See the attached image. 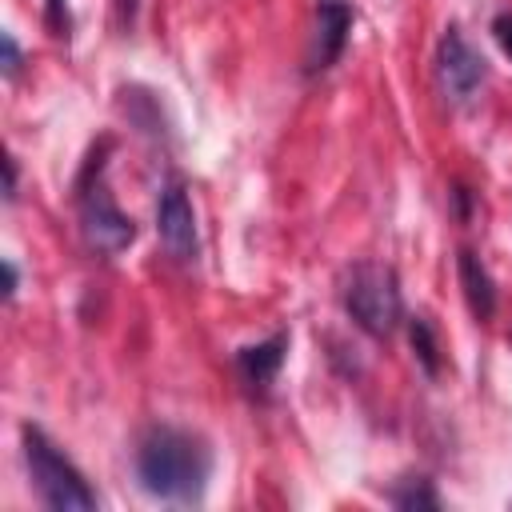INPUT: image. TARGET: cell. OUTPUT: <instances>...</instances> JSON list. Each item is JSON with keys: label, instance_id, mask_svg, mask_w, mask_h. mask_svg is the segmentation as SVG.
<instances>
[{"label": "cell", "instance_id": "cell-9", "mask_svg": "<svg viewBox=\"0 0 512 512\" xmlns=\"http://www.w3.org/2000/svg\"><path fill=\"white\" fill-rule=\"evenodd\" d=\"M456 272H460V288H464L468 312L476 320H492V312H496V284H492L488 268L480 264V256L472 248H460L456 252Z\"/></svg>", "mask_w": 512, "mask_h": 512}, {"label": "cell", "instance_id": "cell-11", "mask_svg": "<svg viewBox=\"0 0 512 512\" xmlns=\"http://www.w3.org/2000/svg\"><path fill=\"white\" fill-rule=\"evenodd\" d=\"M392 504L396 508H436L440 500H436V492L428 488V480H408V488H396L392 492Z\"/></svg>", "mask_w": 512, "mask_h": 512}, {"label": "cell", "instance_id": "cell-7", "mask_svg": "<svg viewBox=\"0 0 512 512\" xmlns=\"http://www.w3.org/2000/svg\"><path fill=\"white\" fill-rule=\"evenodd\" d=\"M156 232H160V244L168 248V256H176L184 264L196 260V248H200V240H196V212H192V204H188V196H184L180 184H168L160 192Z\"/></svg>", "mask_w": 512, "mask_h": 512}, {"label": "cell", "instance_id": "cell-8", "mask_svg": "<svg viewBox=\"0 0 512 512\" xmlns=\"http://www.w3.org/2000/svg\"><path fill=\"white\" fill-rule=\"evenodd\" d=\"M284 352H288V336L276 332L272 340H260V344H248L236 352V372L240 380L252 388V392H268V384L276 380L280 364H284Z\"/></svg>", "mask_w": 512, "mask_h": 512}, {"label": "cell", "instance_id": "cell-6", "mask_svg": "<svg viewBox=\"0 0 512 512\" xmlns=\"http://www.w3.org/2000/svg\"><path fill=\"white\" fill-rule=\"evenodd\" d=\"M356 8L348 0H316V20H312V36H308V52H304V72H324L340 60L348 32H352Z\"/></svg>", "mask_w": 512, "mask_h": 512}, {"label": "cell", "instance_id": "cell-4", "mask_svg": "<svg viewBox=\"0 0 512 512\" xmlns=\"http://www.w3.org/2000/svg\"><path fill=\"white\" fill-rule=\"evenodd\" d=\"M76 212H80V232H84V240H88L96 252H104V256L124 252V248L132 244V236H136L132 216H124V212L116 208V200H112V192H108V184H104V160H100V156H92V160L84 164L80 180H76Z\"/></svg>", "mask_w": 512, "mask_h": 512}, {"label": "cell", "instance_id": "cell-5", "mask_svg": "<svg viewBox=\"0 0 512 512\" xmlns=\"http://www.w3.org/2000/svg\"><path fill=\"white\" fill-rule=\"evenodd\" d=\"M484 76H488L484 56L460 36V28H448L440 36V48H436V80H440V92L452 104H464L468 96H476V88L484 84Z\"/></svg>", "mask_w": 512, "mask_h": 512}, {"label": "cell", "instance_id": "cell-16", "mask_svg": "<svg viewBox=\"0 0 512 512\" xmlns=\"http://www.w3.org/2000/svg\"><path fill=\"white\" fill-rule=\"evenodd\" d=\"M4 272H8V288H4V292H8V296H12V292H16V264H12V260H8V264H4Z\"/></svg>", "mask_w": 512, "mask_h": 512}, {"label": "cell", "instance_id": "cell-14", "mask_svg": "<svg viewBox=\"0 0 512 512\" xmlns=\"http://www.w3.org/2000/svg\"><path fill=\"white\" fill-rule=\"evenodd\" d=\"M0 44H4V76H16V68H20V48H16V36H12V32H4V36H0Z\"/></svg>", "mask_w": 512, "mask_h": 512}, {"label": "cell", "instance_id": "cell-2", "mask_svg": "<svg viewBox=\"0 0 512 512\" xmlns=\"http://www.w3.org/2000/svg\"><path fill=\"white\" fill-rule=\"evenodd\" d=\"M20 440H24L28 476H32V484H36V492H40V500L48 508H56V512H88V508H96V492L88 488L80 468L36 424H24Z\"/></svg>", "mask_w": 512, "mask_h": 512}, {"label": "cell", "instance_id": "cell-12", "mask_svg": "<svg viewBox=\"0 0 512 512\" xmlns=\"http://www.w3.org/2000/svg\"><path fill=\"white\" fill-rule=\"evenodd\" d=\"M44 20H48L52 36H68V28H72V16H68V0H48V4H44Z\"/></svg>", "mask_w": 512, "mask_h": 512}, {"label": "cell", "instance_id": "cell-15", "mask_svg": "<svg viewBox=\"0 0 512 512\" xmlns=\"http://www.w3.org/2000/svg\"><path fill=\"white\" fill-rule=\"evenodd\" d=\"M4 168H8V184H4V196H8V200H16V160H8Z\"/></svg>", "mask_w": 512, "mask_h": 512}, {"label": "cell", "instance_id": "cell-1", "mask_svg": "<svg viewBox=\"0 0 512 512\" xmlns=\"http://www.w3.org/2000/svg\"><path fill=\"white\" fill-rule=\"evenodd\" d=\"M212 452L200 436L172 424H152L136 448V480L148 496L168 504H192L204 496Z\"/></svg>", "mask_w": 512, "mask_h": 512}, {"label": "cell", "instance_id": "cell-13", "mask_svg": "<svg viewBox=\"0 0 512 512\" xmlns=\"http://www.w3.org/2000/svg\"><path fill=\"white\" fill-rule=\"evenodd\" d=\"M492 36H496V44L504 48V56L512 60V12H500V16L492 20Z\"/></svg>", "mask_w": 512, "mask_h": 512}, {"label": "cell", "instance_id": "cell-3", "mask_svg": "<svg viewBox=\"0 0 512 512\" xmlns=\"http://www.w3.org/2000/svg\"><path fill=\"white\" fill-rule=\"evenodd\" d=\"M344 308L368 336H392L404 320V300L396 272L376 260H360L344 276Z\"/></svg>", "mask_w": 512, "mask_h": 512}, {"label": "cell", "instance_id": "cell-10", "mask_svg": "<svg viewBox=\"0 0 512 512\" xmlns=\"http://www.w3.org/2000/svg\"><path fill=\"white\" fill-rule=\"evenodd\" d=\"M408 340H412V352H416L420 368H424L428 376H436V372H440V340H436L432 320H428V316H412V320H408Z\"/></svg>", "mask_w": 512, "mask_h": 512}]
</instances>
